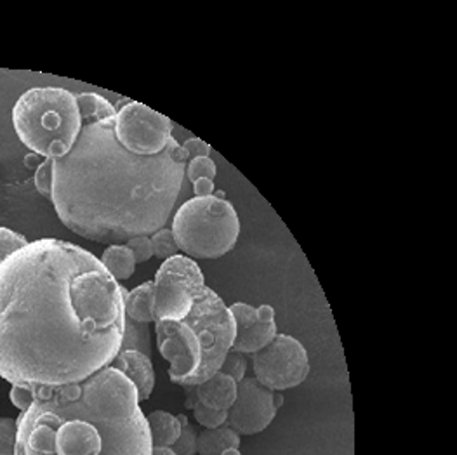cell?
<instances>
[{
  "instance_id": "23",
  "label": "cell",
  "mask_w": 457,
  "mask_h": 455,
  "mask_svg": "<svg viewBox=\"0 0 457 455\" xmlns=\"http://www.w3.org/2000/svg\"><path fill=\"white\" fill-rule=\"evenodd\" d=\"M27 244L29 240L21 233L0 227V264L9 256H12L16 251L23 249Z\"/></svg>"
},
{
  "instance_id": "28",
  "label": "cell",
  "mask_w": 457,
  "mask_h": 455,
  "mask_svg": "<svg viewBox=\"0 0 457 455\" xmlns=\"http://www.w3.org/2000/svg\"><path fill=\"white\" fill-rule=\"evenodd\" d=\"M181 148L187 152L188 162L194 161V159H198V157H211V146L204 139H200V137L187 139L181 145Z\"/></svg>"
},
{
  "instance_id": "15",
  "label": "cell",
  "mask_w": 457,
  "mask_h": 455,
  "mask_svg": "<svg viewBox=\"0 0 457 455\" xmlns=\"http://www.w3.org/2000/svg\"><path fill=\"white\" fill-rule=\"evenodd\" d=\"M228 449H240V434L229 426L204 429L196 436V455H221Z\"/></svg>"
},
{
  "instance_id": "1",
  "label": "cell",
  "mask_w": 457,
  "mask_h": 455,
  "mask_svg": "<svg viewBox=\"0 0 457 455\" xmlns=\"http://www.w3.org/2000/svg\"><path fill=\"white\" fill-rule=\"evenodd\" d=\"M126 294L86 249L29 242L0 264V377L65 386L108 367L122 348Z\"/></svg>"
},
{
  "instance_id": "26",
  "label": "cell",
  "mask_w": 457,
  "mask_h": 455,
  "mask_svg": "<svg viewBox=\"0 0 457 455\" xmlns=\"http://www.w3.org/2000/svg\"><path fill=\"white\" fill-rule=\"evenodd\" d=\"M16 449V421L0 418V455L14 454Z\"/></svg>"
},
{
  "instance_id": "11",
  "label": "cell",
  "mask_w": 457,
  "mask_h": 455,
  "mask_svg": "<svg viewBox=\"0 0 457 455\" xmlns=\"http://www.w3.org/2000/svg\"><path fill=\"white\" fill-rule=\"evenodd\" d=\"M228 308L237 327L231 352L254 355L277 337L275 310L270 304L254 308L247 302H235Z\"/></svg>"
},
{
  "instance_id": "32",
  "label": "cell",
  "mask_w": 457,
  "mask_h": 455,
  "mask_svg": "<svg viewBox=\"0 0 457 455\" xmlns=\"http://www.w3.org/2000/svg\"><path fill=\"white\" fill-rule=\"evenodd\" d=\"M221 455H244L240 452V449H228V451H225Z\"/></svg>"
},
{
  "instance_id": "31",
  "label": "cell",
  "mask_w": 457,
  "mask_h": 455,
  "mask_svg": "<svg viewBox=\"0 0 457 455\" xmlns=\"http://www.w3.org/2000/svg\"><path fill=\"white\" fill-rule=\"evenodd\" d=\"M152 455H176L170 447H154Z\"/></svg>"
},
{
  "instance_id": "10",
  "label": "cell",
  "mask_w": 457,
  "mask_h": 455,
  "mask_svg": "<svg viewBox=\"0 0 457 455\" xmlns=\"http://www.w3.org/2000/svg\"><path fill=\"white\" fill-rule=\"evenodd\" d=\"M282 394L268 390L256 377H245L237 385V398L229 407L227 426L240 436L262 433L278 414Z\"/></svg>"
},
{
  "instance_id": "25",
  "label": "cell",
  "mask_w": 457,
  "mask_h": 455,
  "mask_svg": "<svg viewBox=\"0 0 457 455\" xmlns=\"http://www.w3.org/2000/svg\"><path fill=\"white\" fill-rule=\"evenodd\" d=\"M132 252V258L136 261V264L139 262H148L154 258V249H152V240L146 235H139V236H132L126 244H124Z\"/></svg>"
},
{
  "instance_id": "5",
  "label": "cell",
  "mask_w": 457,
  "mask_h": 455,
  "mask_svg": "<svg viewBox=\"0 0 457 455\" xmlns=\"http://www.w3.org/2000/svg\"><path fill=\"white\" fill-rule=\"evenodd\" d=\"M12 126L32 153L44 159L62 157L80 129L77 95L62 87H33L16 101Z\"/></svg>"
},
{
  "instance_id": "30",
  "label": "cell",
  "mask_w": 457,
  "mask_h": 455,
  "mask_svg": "<svg viewBox=\"0 0 457 455\" xmlns=\"http://www.w3.org/2000/svg\"><path fill=\"white\" fill-rule=\"evenodd\" d=\"M46 159L44 157H40V155H37V153H29L27 157H25V165L29 167V169H32V170H37L40 165H42V162H44Z\"/></svg>"
},
{
  "instance_id": "22",
  "label": "cell",
  "mask_w": 457,
  "mask_h": 455,
  "mask_svg": "<svg viewBox=\"0 0 457 455\" xmlns=\"http://www.w3.org/2000/svg\"><path fill=\"white\" fill-rule=\"evenodd\" d=\"M216 174H218V167L211 157H198V159H194L187 163L185 178H188L190 183H195L196 179L214 181Z\"/></svg>"
},
{
  "instance_id": "12",
  "label": "cell",
  "mask_w": 457,
  "mask_h": 455,
  "mask_svg": "<svg viewBox=\"0 0 457 455\" xmlns=\"http://www.w3.org/2000/svg\"><path fill=\"white\" fill-rule=\"evenodd\" d=\"M110 367L131 381L139 403L152 396L155 390V370L148 355L136 350H120L119 355L112 360Z\"/></svg>"
},
{
  "instance_id": "18",
  "label": "cell",
  "mask_w": 457,
  "mask_h": 455,
  "mask_svg": "<svg viewBox=\"0 0 457 455\" xmlns=\"http://www.w3.org/2000/svg\"><path fill=\"white\" fill-rule=\"evenodd\" d=\"M152 334L148 324H137L132 322L126 317V327H124V339L120 350H136L150 357L152 350Z\"/></svg>"
},
{
  "instance_id": "7",
  "label": "cell",
  "mask_w": 457,
  "mask_h": 455,
  "mask_svg": "<svg viewBox=\"0 0 457 455\" xmlns=\"http://www.w3.org/2000/svg\"><path fill=\"white\" fill-rule=\"evenodd\" d=\"M204 287V273L195 260L178 254L163 261L154 278L155 322L185 318L194 308L196 294Z\"/></svg>"
},
{
  "instance_id": "6",
  "label": "cell",
  "mask_w": 457,
  "mask_h": 455,
  "mask_svg": "<svg viewBox=\"0 0 457 455\" xmlns=\"http://www.w3.org/2000/svg\"><path fill=\"white\" fill-rule=\"evenodd\" d=\"M172 235L185 256L192 260H220L237 245L240 219L235 207L216 192L187 200L172 218Z\"/></svg>"
},
{
  "instance_id": "29",
  "label": "cell",
  "mask_w": 457,
  "mask_h": 455,
  "mask_svg": "<svg viewBox=\"0 0 457 455\" xmlns=\"http://www.w3.org/2000/svg\"><path fill=\"white\" fill-rule=\"evenodd\" d=\"M194 185V192H195V196H211L216 194V186H214V181H211V179H196L195 183H192Z\"/></svg>"
},
{
  "instance_id": "21",
  "label": "cell",
  "mask_w": 457,
  "mask_h": 455,
  "mask_svg": "<svg viewBox=\"0 0 457 455\" xmlns=\"http://www.w3.org/2000/svg\"><path fill=\"white\" fill-rule=\"evenodd\" d=\"M181 423V434L176 440V443L170 447L176 455H196V431L192 424L188 423V418L185 414L178 416Z\"/></svg>"
},
{
  "instance_id": "2",
  "label": "cell",
  "mask_w": 457,
  "mask_h": 455,
  "mask_svg": "<svg viewBox=\"0 0 457 455\" xmlns=\"http://www.w3.org/2000/svg\"><path fill=\"white\" fill-rule=\"evenodd\" d=\"M80 129L65 155L46 159L49 200L62 223L98 244H126L167 225L181 194L188 155L172 137L162 153L139 157L117 137L115 106L77 95Z\"/></svg>"
},
{
  "instance_id": "24",
  "label": "cell",
  "mask_w": 457,
  "mask_h": 455,
  "mask_svg": "<svg viewBox=\"0 0 457 455\" xmlns=\"http://www.w3.org/2000/svg\"><path fill=\"white\" fill-rule=\"evenodd\" d=\"M247 367H249V361H247L245 355L237 353V352H229L227 358H225V361H223V365H221V368H220V372L228 376L238 385L240 381H244L247 377Z\"/></svg>"
},
{
  "instance_id": "13",
  "label": "cell",
  "mask_w": 457,
  "mask_h": 455,
  "mask_svg": "<svg viewBox=\"0 0 457 455\" xmlns=\"http://www.w3.org/2000/svg\"><path fill=\"white\" fill-rule=\"evenodd\" d=\"M188 390L194 393L196 401H200L202 405L223 412H228L237 398V383L221 372L214 374L212 377L196 386H190Z\"/></svg>"
},
{
  "instance_id": "8",
  "label": "cell",
  "mask_w": 457,
  "mask_h": 455,
  "mask_svg": "<svg viewBox=\"0 0 457 455\" xmlns=\"http://www.w3.org/2000/svg\"><path fill=\"white\" fill-rule=\"evenodd\" d=\"M254 377L268 390L282 393L301 386L310 374L306 348L287 334L277 337L253 355Z\"/></svg>"
},
{
  "instance_id": "4",
  "label": "cell",
  "mask_w": 457,
  "mask_h": 455,
  "mask_svg": "<svg viewBox=\"0 0 457 455\" xmlns=\"http://www.w3.org/2000/svg\"><path fill=\"white\" fill-rule=\"evenodd\" d=\"M155 337L169 361L172 383L190 388L220 372L235 341V320L227 302L207 285L196 294L192 311L181 320H157Z\"/></svg>"
},
{
  "instance_id": "14",
  "label": "cell",
  "mask_w": 457,
  "mask_h": 455,
  "mask_svg": "<svg viewBox=\"0 0 457 455\" xmlns=\"http://www.w3.org/2000/svg\"><path fill=\"white\" fill-rule=\"evenodd\" d=\"M126 317L137 324L155 322L154 315V280L145 282L126 294L124 297Z\"/></svg>"
},
{
  "instance_id": "17",
  "label": "cell",
  "mask_w": 457,
  "mask_h": 455,
  "mask_svg": "<svg viewBox=\"0 0 457 455\" xmlns=\"http://www.w3.org/2000/svg\"><path fill=\"white\" fill-rule=\"evenodd\" d=\"M99 261L117 282L129 280L136 269V261L132 258V252L124 244L108 245Z\"/></svg>"
},
{
  "instance_id": "3",
  "label": "cell",
  "mask_w": 457,
  "mask_h": 455,
  "mask_svg": "<svg viewBox=\"0 0 457 455\" xmlns=\"http://www.w3.org/2000/svg\"><path fill=\"white\" fill-rule=\"evenodd\" d=\"M131 381L110 365L65 386H35L16 419L14 455H152Z\"/></svg>"
},
{
  "instance_id": "16",
  "label": "cell",
  "mask_w": 457,
  "mask_h": 455,
  "mask_svg": "<svg viewBox=\"0 0 457 455\" xmlns=\"http://www.w3.org/2000/svg\"><path fill=\"white\" fill-rule=\"evenodd\" d=\"M146 423L154 447H172L181 434V423L170 412L155 410L146 416Z\"/></svg>"
},
{
  "instance_id": "27",
  "label": "cell",
  "mask_w": 457,
  "mask_h": 455,
  "mask_svg": "<svg viewBox=\"0 0 457 455\" xmlns=\"http://www.w3.org/2000/svg\"><path fill=\"white\" fill-rule=\"evenodd\" d=\"M11 403L20 410L27 412L32 407L35 400V386H27V385H12L11 393H9Z\"/></svg>"
},
{
  "instance_id": "19",
  "label": "cell",
  "mask_w": 457,
  "mask_h": 455,
  "mask_svg": "<svg viewBox=\"0 0 457 455\" xmlns=\"http://www.w3.org/2000/svg\"><path fill=\"white\" fill-rule=\"evenodd\" d=\"M185 391H187V403L185 405L194 412L196 423L200 424L204 429H214V427H221V426L227 424L228 412L209 409V407L202 405L200 401H196L194 393L188 388H185Z\"/></svg>"
},
{
  "instance_id": "20",
  "label": "cell",
  "mask_w": 457,
  "mask_h": 455,
  "mask_svg": "<svg viewBox=\"0 0 457 455\" xmlns=\"http://www.w3.org/2000/svg\"><path fill=\"white\" fill-rule=\"evenodd\" d=\"M152 249H154V256L159 258V260H170L174 256H178L181 251L176 244V238L172 235V229L170 228H161L157 229L152 236Z\"/></svg>"
},
{
  "instance_id": "9",
  "label": "cell",
  "mask_w": 457,
  "mask_h": 455,
  "mask_svg": "<svg viewBox=\"0 0 457 455\" xmlns=\"http://www.w3.org/2000/svg\"><path fill=\"white\" fill-rule=\"evenodd\" d=\"M115 132L134 155L154 157L170 143L172 122L139 101H126L115 108Z\"/></svg>"
},
{
  "instance_id": "33",
  "label": "cell",
  "mask_w": 457,
  "mask_h": 455,
  "mask_svg": "<svg viewBox=\"0 0 457 455\" xmlns=\"http://www.w3.org/2000/svg\"><path fill=\"white\" fill-rule=\"evenodd\" d=\"M7 455H14V454H7Z\"/></svg>"
}]
</instances>
